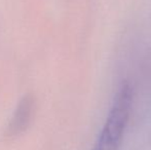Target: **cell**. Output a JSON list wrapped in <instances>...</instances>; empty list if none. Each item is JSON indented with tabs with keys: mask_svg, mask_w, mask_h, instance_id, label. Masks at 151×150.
I'll list each match as a JSON object with an SVG mask.
<instances>
[{
	"mask_svg": "<svg viewBox=\"0 0 151 150\" xmlns=\"http://www.w3.org/2000/svg\"><path fill=\"white\" fill-rule=\"evenodd\" d=\"M133 104V88L124 83L114 97L104 126L91 150H120Z\"/></svg>",
	"mask_w": 151,
	"mask_h": 150,
	"instance_id": "cell-1",
	"label": "cell"
},
{
	"mask_svg": "<svg viewBox=\"0 0 151 150\" xmlns=\"http://www.w3.org/2000/svg\"><path fill=\"white\" fill-rule=\"evenodd\" d=\"M33 106L34 102L32 97L26 96L23 98V100L17 107L14 116L6 128L5 136L7 138H14L27 130L32 118Z\"/></svg>",
	"mask_w": 151,
	"mask_h": 150,
	"instance_id": "cell-2",
	"label": "cell"
}]
</instances>
